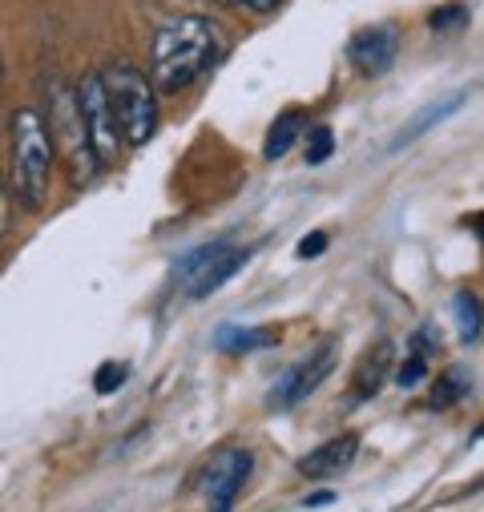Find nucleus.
I'll list each match as a JSON object with an SVG mask.
<instances>
[{
	"instance_id": "dca6fc26",
	"label": "nucleus",
	"mask_w": 484,
	"mask_h": 512,
	"mask_svg": "<svg viewBox=\"0 0 484 512\" xmlns=\"http://www.w3.org/2000/svg\"><path fill=\"white\" fill-rule=\"evenodd\" d=\"M335 150V134L327 130V125H303V158L307 166H323Z\"/></svg>"
},
{
	"instance_id": "6e6552de",
	"label": "nucleus",
	"mask_w": 484,
	"mask_h": 512,
	"mask_svg": "<svg viewBox=\"0 0 484 512\" xmlns=\"http://www.w3.org/2000/svg\"><path fill=\"white\" fill-rule=\"evenodd\" d=\"M331 367H335V343H323L319 351L299 359L291 371H283V379L275 383V392H271V408H295L299 400H307L331 375Z\"/></svg>"
},
{
	"instance_id": "9b49d317",
	"label": "nucleus",
	"mask_w": 484,
	"mask_h": 512,
	"mask_svg": "<svg viewBox=\"0 0 484 512\" xmlns=\"http://www.w3.org/2000/svg\"><path fill=\"white\" fill-rule=\"evenodd\" d=\"M464 97L468 93H448V97H440V101H432V105H424L408 125H404V130L396 134V142H392V150H404V146H412L416 138H424L428 130H436V125L444 121V117H452L460 105H464Z\"/></svg>"
},
{
	"instance_id": "0eeeda50",
	"label": "nucleus",
	"mask_w": 484,
	"mask_h": 512,
	"mask_svg": "<svg viewBox=\"0 0 484 512\" xmlns=\"http://www.w3.org/2000/svg\"><path fill=\"white\" fill-rule=\"evenodd\" d=\"M251 468H255V456L247 448H226L210 460V468H206V504H210V512H230V504L242 492V484H247Z\"/></svg>"
},
{
	"instance_id": "f03ea898",
	"label": "nucleus",
	"mask_w": 484,
	"mask_h": 512,
	"mask_svg": "<svg viewBox=\"0 0 484 512\" xmlns=\"http://www.w3.org/2000/svg\"><path fill=\"white\" fill-rule=\"evenodd\" d=\"M13 186L29 210H41L53 186V138L37 109L13 117Z\"/></svg>"
},
{
	"instance_id": "20e7f679",
	"label": "nucleus",
	"mask_w": 484,
	"mask_h": 512,
	"mask_svg": "<svg viewBox=\"0 0 484 512\" xmlns=\"http://www.w3.org/2000/svg\"><path fill=\"white\" fill-rule=\"evenodd\" d=\"M49 125H53L49 138L65 150V162H69V170H73V182H89V178L101 170V162H97V154H93V146H89V134H85V121H81V109H77L73 89L57 85Z\"/></svg>"
},
{
	"instance_id": "7ed1b4c3",
	"label": "nucleus",
	"mask_w": 484,
	"mask_h": 512,
	"mask_svg": "<svg viewBox=\"0 0 484 512\" xmlns=\"http://www.w3.org/2000/svg\"><path fill=\"white\" fill-rule=\"evenodd\" d=\"M101 81H105V93H109V105L117 117L121 142H130V146L150 142L158 130V97H154V85L146 81V73L117 61L101 73Z\"/></svg>"
},
{
	"instance_id": "a211bd4d",
	"label": "nucleus",
	"mask_w": 484,
	"mask_h": 512,
	"mask_svg": "<svg viewBox=\"0 0 484 512\" xmlns=\"http://www.w3.org/2000/svg\"><path fill=\"white\" fill-rule=\"evenodd\" d=\"M126 375H130L126 363H101L93 383H97V392H101V396H109V392H117L121 383H126Z\"/></svg>"
},
{
	"instance_id": "4be33fe9",
	"label": "nucleus",
	"mask_w": 484,
	"mask_h": 512,
	"mask_svg": "<svg viewBox=\"0 0 484 512\" xmlns=\"http://www.w3.org/2000/svg\"><path fill=\"white\" fill-rule=\"evenodd\" d=\"M247 9H255V13H271V9H279L283 0H242Z\"/></svg>"
},
{
	"instance_id": "b1692460",
	"label": "nucleus",
	"mask_w": 484,
	"mask_h": 512,
	"mask_svg": "<svg viewBox=\"0 0 484 512\" xmlns=\"http://www.w3.org/2000/svg\"><path fill=\"white\" fill-rule=\"evenodd\" d=\"M327 500H331V492H315V496H307L311 508H319V504H327Z\"/></svg>"
},
{
	"instance_id": "f257e3e1",
	"label": "nucleus",
	"mask_w": 484,
	"mask_h": 512,
	"mask_svg": "<svg viewBox=\"0 0 484 512\" xmlns=\"http://www.w3.org/2000/svg\"><path fill=\"white\" fill-rule=\"evenodd\" d=\"M214 49H218V29L206 17L166 21L154 33V45H150V77H154L150 85H154V93H178V89L194 85L210 69Z\"/></svg>"
},
{
	"instance_id": "39448f33",
	"label": "nucleus",
	"mask_w": 484,
	"mask_h": 512,
	"mask_svg": "<svg viewBox=\"0 0 484 512\" xmlns=\"http://www.w3.org/2000/svg\"><path fill=\"white\" fill-rule=\"evenodd\" d=\"M77 97V109H81V121H85V134H89V146L97 154V162H113L117 150H121V130H117V117H113V105H109V93H105V81L101 73H85L73 89Z\"/></svg>"
},
{
	"instance_id": "9d476101",
	"label": "nucleus",
	"mask_w": 484,
	"mask_h": 512,
	"mask_svg": "<svg viewBox=\"0 0 484 512\" xmlns=\"http://www.w3.org/2000/svg\"><path fill=\"white\" fill-rule=\"evenodd\" d=\"M355 452H359V436H335V440H327L323 448H315V452H307L303 460H299V472L307 476V480H331V476H339L343 468H351V460H355Z\"/></svg>"
},
{
	"instance_id": "6ab92c4d",
	"label": "nucleus",
	"mask_w": 484,
	"mask_h": 512,
	"mask_svg": "<svg viewBox=\"0 0 484 512\" xmlns=\"http://www.w3.org/2000/svg\"><path fill=\"white\" fill-rule=\"evenodd\" d=\"M456 21H468V9H464V5H448V9H440V13L428 17V25H432L436 33H448Z\"/></svg>"
},
{
	"instance_id": "f8f14e48",
	"label": "nucleus",
	"mask_w": 484,
	"mask_h": 512,
	"mask_svg": "<svg viewBox=\"0 0 484 512\" xmlns=\"http://www.w3.org/2000/svg\"><path fill=\"white\" fill-rule=\"evenodd\" d=\"M303 125H307V121H303V113H295V109H291V113H283V117L271 125L267 142H263V158H267V162L283 158V154L295 146V138L303 134Z\"/></svg>"
},
{
	"instance_id": "aec40b11",
	"label": "nucleus",
	"mask_w": 484,
	"mask_h": 512,
	"mask_svg": "<svg viewBox=\"0 0 484 512\" xmlns=\"http://www.w3.org/2000/svg\"><path fill=\"white\" fill-rule=\"evenodd\" d=\"M424 379V359L420 355H412L400 371H396V383H400V388H412V383H420Z\"/></svg>"
},
{
	"instance_id": "4468645a",
	"label": "nucleus",
	"mask_w": 484,
	"mask_h": 512,
	"mask_svg": "<svg viewBox=\"0 0 484 512\" xmlns=\"http://www.w3.org/2000/svg\"><path fill=\"white\" fill-rule=\"evenodd\" d=\"M472 392V375L464 367H452L436 379V388H432V408H452L456 400H464Z\"/></svg>"
},
{
	"instance_id": "ddd939ff",
	"label": "nucleus",
	"mask_w": 484,
	"mask_h": 512,
	"mask_svg": "<svg viewBox=\"0 0 484 512\" xmlns=\"http://www.w3.org/2000/svg\"><path fill=\"white\" fill-rule=\"evenodd\" d=\"M275 339H279L275 331H247V327H218L214 331V347H222V351H255V347H267Z\"/></svg>"
},
{
	"instance_id": "2eb2a0df",
	"label": "nucleus",
	"mask_w": 484,
	"mask_h": 512,
	"mask_svg": "<svg viewBox=\"0 0 484 512\" xmlns=\"http://www.w3.org/2000/svg\"><path fill=\"white\" fill-rule=\"evenodd\" d=\"M388 351H392V343H380L372 359H363V367H359V375H355V388H359V396H376V392H380L384 371H388V359H392Z\"/></svg>"
},
{
	"instance_id": "f3484780",
	"label": "nucleus",
	"mask_w": 484,
	"mask_h": 512,
	"mask_svg": "<svg viewBox=\"0 0 484 512\" xmlns=\"http://www.w3.org/2000/svg\"><path fill=\"white\" fill-rule=\"evenodd\" d=\"M452 311H456V319H460V339L472 343V339L480 335V303H476V295L460 291V295L452 299Z\"/></svg>"
},
{
	"instance_id": "412c9836",
	"label": "nucleus",
	"mask_w": 484,
	"mask_h": 512,
	"mask_svg": "<svg viewBox=\"0 0 484 512\" xmlns=\"http://www.w3.org/2000/svg\"><path fill=\"white\" fill-rule=\"evenodd\" d=\"M323 250H327V234L315 230V234H307V238L299 242V259H319Z\"/></svg>"
},
{
	"instance_id": "423d86ee",
	"label": "nucleus",
	"mask_w": 484,
	"mask_h": 512,
	"mask_svg": "<svg viewBox=\"0 0 484 512\" xmlns=\"http://www.w3.org/2000/svg\"><path fill=\"white\" fill-rule=\"evenodd\" d=\"M242 263H247V250H234V246H202L194 254H186V263L178 267L182 287L190 299H206L214 295Z\"/></svg>"
},
{
	"instance_id": "393cba45",
	"label": "nucleus",
	"mask_w": 484,
	"mask_h": 512,
	"mask_svg": "<svg viewBox=\"0 0 484 512\" xmlns=\"http://www.w3.org/2000/svg\"><path fill=\"white\" fill-rule=\"evenodd\" d=\"M0 77H5V69H0Z\"/></svg>"
},
{
	"instance_id": "5701e85b",
	"label": "nucleus",
	"mask_w": 484,
	"mask_h": 512,
	"mask_svg": "<svg viewBox=\"0 0 484 512\" xmlns=\"http://www.w3.org/2000/svg\"><path fill=\"white\" fill-rule=\"evenodd\" d=\"M5 226H9V194L0 186V234H5Z\"/></svg>"
},
{
	"instance_id": "1a4fd4ad",
	"label": "nucleus",
	"mask_w": 484,
	"mask_h": 512,
	"mask_svg": "<svg viewBox=\"0 0 484 512\" xmlns=\"http://www.w3.org/2000/svg\"><path fill=\"white\" fill-rule=\"evenodd\" d=\"M396 53H400L396 25H372V29L355 33V41H351V61L368 77H384L396 65Z\"/></svg>"
}]
</instances>
